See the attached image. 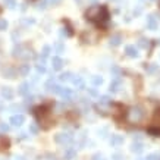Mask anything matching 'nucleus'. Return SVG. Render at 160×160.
<instances>
[{
    "instance_id": "obj_25",
    "label": "nucleus",
    "mask_w": 160,
    "mask_h": 160,
    "mask_svg": "<svg viewBox=\"0 0 160 160\" xmlns=\"http://www.w3.org/2000/svg\"><path fill=\"white\" fill-rule=\"evenodd\" d=\"M100 103L101 104H109V103H110V97H109V96H101Z\"/></svg>"
},
{
    "instance_id": "obj_8",
    "label": "nucleus",
    "mask_w": 160,
    "mask_h": 160,
    "mask_svg": "<svg viewBox=\"0 0 160 160\" xmlns=\"http://www.w3.org/2000/svg\"><path fill=\"white\" fill-rule=\"evenodd\" d=\"M59 94L63 97V99H65V100H72L73 97H75L73 91H72V90H69V88H62Z\"/></svg>"
},
{
    "instance_id": "obj_41",
    "label": "nucleus",
    "mask_w": 160,
    "mask_h": 160,
    "mask_svg": "<svg viewBox=\"0 0 160 160\" xmlns=\"http://www.w3.org/2000/svg\"><path fill=\"white\" fill-rule=\"evenodd\" d=\"M159 7H160V0H159Z\"/></svg>"
},
{
    "instance_id": "obj_4",
    "label": "nucleus",
    "mask_w": 160,
    "mask_h": 160,
    "mask_svg": "<svg viewBox=\"0 0 160 160\" xmlns=\"http://www.w3.org/2000/svg\"><path fill=\"white\" fill-rule=\"evenodd\" d=\"M54 141L56 142H60V144H68L72 141V135L71 134H57L54 137Z\"/></svg>"
},
{
    "instance_id": "obj_26",
    "label": "nucleus",
    "mask_w": 160,
    "mask_h": 160,
    "mask_svg": "<svg viewBox=\"0 0 160 160\" xmlns=\"http://www.w3.org/2000/svg\"><path fill=\"white\" fill-rule=\"evenodd\" d=\"M22 75H28L29 73V65H24V66L21 68V71H19Z\"/></svg>"
},
{
    "instance_id": "obj_7",
    "label": "nucleus",
    "mask_w": 160,
    "mask_h": 160,
    "mask_svg": "<svg viewBox=\"0 0 160 160\" xmlns=\"http://www.w3.org/2000/svg\"><path fill=\"white\" fill-rule=\"evenodd\" d=\"M157 27H159V24H157V19L154 18L153 15H150V16H147V28L148 29H157Z\"/></svg>"
},
{
    "instance_id": "obj_32",
    "label": "nucleus",
    "mask_w": 160,
    "mask_h": 160,
    "mask_svg": "<svg viewBox=\"0 0 160 160\" xmlns=\"http://www.w3.org/2000/svg\"><path fill=\"white\" fill-rule=\"evenodd\" d=\"M9 131V125L6 123H0V132H7Z\"/></svg>"
},
{
    "instance_id": "obj_38",
    "label": "nucleus",
    "mask_w": 160,
    "mask_h": 160,
    "mask_svg": "<svg viewBox=\"0 0 160 160\" xmlns=\"http://www.w3.org/2000/svg\"><path fill=\"white\" fill-rule=\"evenodd\" d=\"M90 94H91V96H97V91H96V90H90Z\"/></svg>"
},
{
    "instance_id": "obj_12",
    "label": "nucleus",
    "mask_w": 160,
    "mask_h": 160,
    "mask_svg": "<svg viewBox=\"0 0 160 160\" xmlns=\"http://www.w3.org/2000/svg\"><path fill=\"white\" fill-rule=\"evenodd\" d=\"M72 82H73V85L78 88V90H82V88L85 87V84H84V80H82L81 76H75V78H72Z\"/></svg>"
},
{
    "instance_id": "obj_22",
    "label": "nucleus",
    "mask_w": 160,
    "mask_h": 160,
    "mask_svg": "<svg viewBox=\"0 0 160 160\" xmlns=\"http://www.w3.org/2000/svg\"><path fill=\"white\" fill-rule=\"evenodd\" d=\"M148 134L150 135H153V137H160V128H148Z\"/></svg>"
},
{
    "instance_id": "obj_21",
    "label": "nucleus",
    "mask_w": 160,
    "mask_h": 160,
    "mask_svg": "<svg viewBox=\"0 0 160 160\" xmlns=\"http://www.w3.org/2000/svg\"><path fill=\"white\" fill-rule=\"evenodd\" d=\"M91 84L96 85V87H97V85H101V84H103V78H101V76H91Z\"/></svg>"
},
{
    "instance_id": "obj_39",
    "label": "nucleus",
    "mask_w": 160,
    "mask_h": 160,
    "mask_svg": "<svg viewBox=\"0 0 160 160\" xmlns=\"http://www.w3.org/2000/svg\"><path fill=\"white\" fill-rule=\"evenodd\" d=\"M12 109H14V110H21V106H14Z\"/></svg>"
},
{
    "instance_id": "obj_29",
    "label": "nucleus",
    "mask_w": 160,
    "mask_h": 160,
    "mask_svg": "<svg viewBox=\"0 0 160 160\" xmlns=\"http://www.w3.org/2000/svg\"><path fill=\"white\" fill-rule=\"evenodd\" d=\"M49 53H50V47H49V46H44V49H43V53H41V56H43V57H47V56H49Z\"/></svg>"
},
{
    "instance_id": "obj_28",
    "label": "nucleus",
    "mask_w": 160,
    "mask_h": 160,
    "mask_svg": "<svg viewBox=\"0 0 160 160\" xmlns=\"http://www.w3.org/2000/svg\"><path fill=\"white\" fill-rule=\"evenodd\" d=\"M29 131L33 134H37L38 132V125H37V123H31V125H29Z\"/></svg>"
},
{
    "instance_id": "obj_11",
    "label": "nucleus",
    "mask_w": 160,
    "mask_h": 160,
    "mask_svg": "<svg viewBox=\"0 0 160 160\" xmlns=\"http://www.w3.org/2000/svg\"><path fill=\"white\" fill-rule=\"evenodd\" d=\"M125 53L129 56V57H138V50L134 46H127L125 47Z\"/></svg>"
},
{
    "instance_id": "obj_33",
    "label": "nucleus",
    "mask_w": 160,
    "mask_h": 160,
    "mask_svg": "<svg viewBox=\"0 0 160 160\" xmlns=\"http://www.w3.org/2000/svg\"><path fill=\"white\" fill-rule=\"evenodd\" d=\"M5 3H6L9 7H15V6H16V0H5Z\"/></svg>"
},
{
    "instance_id": "obj_42",
    "label": "nucleus",
    "mask_w": 160,
    "mask_h": 160,
    "mask_svg": "<svg viewBox=\"0 0 160 160\" xmlns=\"http://www.w3.org/2000/svg\"><path fill=\"white\" fill-rule=\"evenodd\" d=\"M137 160H142V159H137Z\"/></svg>"
},
{
    "instance_id": "obj_37",
    "label": "nucleus",
    "mask_w": 160,
    "mask_h": 160,
    "mask_svg": "<svg viewBox=\"0 0 160 160\" xmlns=\"http://www.w3.org/2000/svg\"><path fill=\"white\" fill-rule=\"evenodd\" d=\"M94 160H101V154H96L94 156Z\"/></svg>"
},
{
    "instance_id": "obj_35",
    "label": "nucleus",
    "mask_w": 160,
    "mask_h": 160,
    "mask_svg": "<svg viewBox=\"0 0 160 160\" xmlns=\"http://www.w3.org/2000/svg\"><path fill=\"white\" fill-rule=\"evenodd\" d=\"M49 3H50V5H53V6H54V5H59V3H60V0H49Z\"/></svg>"
},
{
    "instance_id": "obj_40",
    "label": "nucleus",
    "mask_w": 160,
    "mask_h": 160,
    "mask_svg": "<svg viewBox=\"0 0 160 160\" xmlns=\"http://www.w3.org/2000/svg\"><path fill=\"white\" fill-rule=\"evenodd\" d=\"M0 14H2V7H0Z\"/></svg>"
},
{
    "instance_id": "obj_19",
    "label": "nucleus",
    "mask_w": 160,
    "mask_h": 160,
    "mask_svg": "<svg viewBox=\"0 0 160 160\" xmlns=\"http://www.w3.org/2000/svg\"><path fill=\"white\" fill-rule=\"evenodd\" d=\"M131 150H132L134 153H141V151H142V144H141V142H134L132 147H131Z\"/></svg>"
},
{
    "instance_id": "obj_6",
    "label": "nucleus",
    "mask_w": 160,
    "mask_h": 160,
    "mask_svg": "<svg viewBox=\"0 0 160 160\" xmlns=\"http://www.w3.org/2000/svg\"><path fill=\"white\" fill-rule=\"evenodd\" d=\"M46 88L49 90V91H52V93H56V94H59L60 90H62V87H60V85H56V84H54L53 80L47 81V82H46Z\"/></svg>"
},
{
    "instance_id": "obj_27",
    "label": "nucleus",
    "mask_w": 160,
    "mask_h": 160,
    "mask_svg": "<svg viewBox=\"0 0 160 160\" xmlns=\"http://www.w3.org/2000/svg\"><path fill=\"white\" fill-rule=\"evenodd\" d=\"M7 28V21L6 19H0V31H5Z\"/></svg>"
},
{
    "instance_id": "obj_14",
    "label": "nucleus",
    "mask_w": 160,
    "mask_h": 160,
    "mask_svg": "<svg viewBox=\"0 0 160 160\" xmlns=\"http://www.w3.org/2000/svg\"><path fill=\"white\" fill-rule=\"evenodd\" d=\"M18 93H19L21 96H27V94L29 93V84H28V82H22L19 90H18Z\"/></svg>"
},
{
    "instance_id": "obj_20",
    "label": "nucleus",
    "mask_w": 160,
    "mask_h": 160,
    "mask_svg": "<svg viewBox=\"0 0 160 160\" xmlns=\"http://www.w3.org/2000/svg\"><path fill=\"white\" fill-rule=\"evenodd\" d=\"M122 38H120V35H113L112 38H110V46H119Z\"/></svg>"
},
{
    "instance_id": "obj_10",
    "label": "nucleus",
    "mask_w": 160,
    "mask_h": 160,
    "mask_svg": "<svg viewBox=\"0 0 160 160\" xmlns=\"http://www.w3.org/2000/svg\"><path fill=\"white\" fill-rule=\"evenodd\" d=\"M2 96H3L6 100H12V99H14V91H12V88L10 87L2 88Z\"/></svg>"
},
{
    "instance_id": "obj_17",
    "label": "nucleus",
    "mask_w": 160,
    "mask_h": 160,
    "mask_svg": "<svg viewBox=\"0 0 160 160\" xmlns=\"http://www.w3.org/2000/svg\"><path fill=\"white\" fill-rule=\"evenodd\" d=\"M119 88H120V81L119 80L112 81V84H110V91H112V93H116V91H119Z\"/></svg>"
},
{
    "instance_id": "obj_31",
    "label": "nucleus",
    "mask_w": 160,
    "mask_h": 160,
    "mask_svg": "<svg viewBox=\"0 0 160 160\" xmlns=\"http://www.w3.org/2000/svg\"><path fill=\"white\" fill-rule=\"evenodd\" d=\"M138 46H140V47H144V49H147V46H148V41L144 40V38H141V40L138 41Z\"/></svg>"
},
{
    "instance_id": "obj_16",
    "label": "nucleus",
    "mask_w": 160,
    "mask_h": 160,
    "mask_svg": "<svg viewBox=\"0 0 160 160\" xmlns=\"http://www.w3.org/2000/svg\"><path fill=\"white\" fill-rule=\"evenodd\" d=\"M75 156H76V151L73 148H68L66 151H65V160H72L75 159Z\"/></svg>"
},
{
    "instance_id": "obj_18",
    "label": "nucleus",
    "mask_w": 160,
    "mask_h": 160,
    "mask_svg": "<svg viewBox=\"0 0 160 160\" xmlns=\"http://www.w3.org/2000/svg\"><path fill=\"white\" fill-rule=\"evenodd\" d=\"M59 80L62 82H65V81H72V73L71 72H65V73H60Z\"/></svg>"
},
{
    "instance_id": "obj_15",
    "label": "nucleus",
    "mask_w": 160,
    "mask_h": 160,
    "mask_svg": "<svg viewBox=\"0 0 160 160\" xmlns=\"http://www.w3.org/2000/svg\"><path fill=\"white\" fill-rule=\"evenodd\" d=\"M110 142H112V146H120L123 142V137H120V135H112Z\"/></svg>"
},
{
    "instance_id": "obj_3",
    "label": "nucleus",
    "mask_w": 160,
    "mask_h": 160,
    "mask_svg": "<svg viewBox=\"0 0 160 160\" xmlns=\"http://www.w3.org/2000/svg\"><path fill=\"white\" fill-rule=\"evenodd\" d=\"M82 41L84 43H90V44H93L97 41V33H94V31H85V33L82 34Z\"/></svg>"
},
{
    "instance_id": "obj_34",
    "label": "nucleus",
    "mask_w": 160,
    "mask_h": 160,
    "mask_svg": "<svg viewBox=\"0 0 160 160\" xmlns=\"http://www.w3.org/2000/svg\"><path fill=\"white\" fill-rule=\"evenodd\" d=\"M56 50H57V52H62V50H63V46H62V43H56Z\"/></svg>"
},
{
    "instance_id": "obj_9",
    "label": "nucleus",
    "mask_w": 160,
    "mask_h": 160,
    "mask_svg": "<svg viewBox=\"0 0 160 160\" xmlns=\"http://www.w3.org/2000/svg\"><path fill=\"white\" fill-rule=\"evenodd\" d=\"M52 66H53L54 71H60L62 66H63V60L60 59V57H57V56H54L53 59H52Z\"/></svg>"
},
{
    "instance_id": "obj_5",
    "label": "nucleus",
    "mask_w": 160,
    "mask_h": 160,
    "mask_svg": "<svg viewBox=\"0 0 160 160\" xmlns=\"http://www.w3.org/2000/svg\"><path fill=\"white\" fill-rule=\"evenodd\" d=\"M24 122H25L24 115H14V116L10 118V123H12L14 127H21Z\"/></svg>"
},
{
    "instance_id": "obj_23",
    "label": "nucleus",
    "mask_w": 160,
    "mask_h": 160,
    "mask_svg": "<svg viewBox=\"0 0 160 160\" xmlns=\"http://www.w3.org/2000/svg\"><path fill=\"white\" fill-rule=\"evenodd\" d=\"M5 75H7V78H15L16 76V72H15V69L7 68V69H5Z\"/></svg>"
},
{
    "instance_id": "obj_36",
    "label": "nucleus",
    "mask_w": 160,
    "mask_h": 160,
    "mask_svg": "<svg viewBox=\"0 0 160 160\" xmlns=\"http://www.w3.org/2000/svg\"><path fill=\"white\" fill-rule=\"evenodd\" d=\"M147 160H157V159H156L154 154H150V156H147Z\"/></svg>"
},
{
    "instance_id": "obj_1",
    "label": "nucleus",
    "mask_w": 160,
    "mask_h": 160,
    "mask_svg": "<svg viewBox=\"0 0 160 160\" xmlns=\"http://www.w3.org/2000/svg\"><path fill=\"white\" fill-rule=\"evenodd\" d=\"M85 16H87V19L93 21V22L103 24V22H106L107 18H109V12H107V9L104 6H93L87 10Z\"/></svg>"
},
{
    "instance_id": "obj_30",
    "label": "nucleus",
    "mask_w": 160,
    "mask_h": 160,
    "mask_svg": "<svg viewBox=\"0 0 160 160\" xmlns=\"http://www.w3.org/2000/svg\"><path fill=\"white\" fill-rule=\"evenodd\" d=\"M37 71H38L40 73H44V72H46V68H44V65H43V62L37 65Z\"/></svg>"
},
{
    "instance_id": "obj_24",
    "label": "nucleus",
    "mask_w": 160,
    "mask_h": 160,
    "mask_svg": "<svg viewBox=\"0 0 160 160\" xmlns=\"http://www.w3.org/2000/svg\"><path fill=\"white\" fill-rule=\"evenodd\" d=\"M154 123L160 125V109H157V110L154 112Z\"/></svg>"
},
{
    "instance_id": "obj_13",
    "label": "nucleus",
    "mask_w": 160,
    "mask_h": 160,
    "mask_svg": "<svg viewBox=\"0 0 160 160\" xmlns=\"http://www.w3.org/2000/svg\"><path fill=\"white\" fill-rule=\"evenodd\" d=\"M10 147V141L7 137H0V150H7Z\"/></svg>"
},
{
    "instance_id": "obj_2",
    "label": "nucleus",
    "mask_w": 160,
    "mask_h": 160,
    "mask_svg": "<svg viewBox=\"0 0 160 160\" xmlns=\"http://www.w3.org/2000/svg\"><path fill=\"white\" fill-rule=\"evenodd\" d=\"M144 116H146V112H144V109L140 106L131 107L127 113V118L131 123H138V122H141V120L144 119Z\"/></svg>"
}]
</instances>
